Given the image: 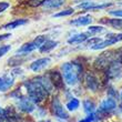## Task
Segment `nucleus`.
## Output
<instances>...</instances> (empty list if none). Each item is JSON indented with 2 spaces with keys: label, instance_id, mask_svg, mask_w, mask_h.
Returning a JSON list of instances; mask_svg holds the SVG:
<instances>
[{
  "label": "nucleus",
  "instance_id": "f257e3e1",
  "mask_svg": "<svg viewBox=\"0 0 122 122\" xmlns=\"http://www.w3.org/2000/svg\"><path fill=\"white\" fill-rule=\"evenodd\" d=\"M26 88H27L28 97L35 103L42 102L47 98V96H48V91L43 87V84L40 82L39 79L28 81L26 83Z\"/></svg>",
  "mask_w": 122,
  "mask_h": 122
},
{
  "label": "nucleus",
  "instance_id": "f03ea898",
  "mask_svg": "<svg viewBox=\"0 0 122 122\" xmlns=\"http://www.w3.org/2000/svg\"><path fill=\"white\" fill-rule=\"evenodd\" d=\"M61 70H62L61 74H62L64 82L69 86H74L79 81V77H80L82 68L78 63L66 62L61 66Z\"/></svg>",
  "mask_w": 122,
  "mask_h": 122
},
{
  "label": "nucleus",
  "instance_id": "7ed1b4c3",
  "mask_svg": "<svg viewBox=\"0 0 122 122\" xmlns=\"http://www.w3.org/2000/svg\"><path fill=\"white\" fill-rule=\"evenodd\" d=\"M51 108H52V112L57 118L59 119H63V120H68L69 119V114H68L67 110L63 108V106L61 104V102L59 101V99L56 97L52 99L51 102Z\"/></svg>",
  "mask_w": 122,
  "mask_h": 122
},
{
  "label": "nucleus",
  "instance_id": "20e7f679",
  "mask_svg": "<svg viewBox=\"0 0 122 122\" xmlns=\"http://www.w3.org/2000/svg\"><path fill=\"white\" fill-rule=\"evenodd\" d=\"M111 53H112L111 51L102 53V55L96 60L94 66H96L98 69H100V70L107 69V68L109 67V64L111 63L112 61H114V55H111Z\"/></svg>",
  "mask_w": 122,
  "mask_h": 122
},
{
  "label": "nucleus",
  "instance_id": "39448f33",
  "mask_svg": "<svg viewBox=\"0 0 122 122\" xmlns=\"http://www.w3.org/2000/svg\"><path fill=\"white\" fill-rule=\"evenodd\" d=\"M107 76L109 79H119L122 77V67L119 61H112L107 68Z\"/></svg>",
  "mask_w": 122,
  "mask_h": 122
},
{
  "label": "nucleus",
  "instance_id": "423d86ee",
  "mask_svg": "<svg viewBox=\"0 0 122 122\" xmlns=\"http://www.w3.org/2000/svg\"><path fill=\"white\" fill-rule=\"evenodd\" d=\"M122 40V33H119V35H109L108 39L104 40V41H101L99 42L98 45L93 46L92 49L93 50H99V49H103L108 47V46H111L113 43H117V42H119Z\"/></svg>",
  "mask_w": 122,
  "mask_h": 122
},
{
  "label": "nucleus",
  "instance_id": "0eeeda50",
  "mask_svg": "<svg viewBox=\"0 0 122 122\" xmlns=\"http://www.w3.org/2000/svg\"><path fill=\"white\" fill-rule=\"evenodd\" d=\"M18 109L23 111L26 113H31L32 111H35L36 106L35 102L32 101L30 98H25V97H21L18 101Z\"/></svg>",
  "mask_w": 122,
  "mask_h": 122
},
{
  "label": "nucleus",
  "instance_id": "6e6552de",
  "mask_svg": "<svg viewBox=\"0 0 122 122\" xmlns=\"http://www.w3.org/2000/svg\"><path fill=\"white\" fill-rule=\"evenodd\" d=\"M49 79L51 81L52 86L59 90H63L64 89V81L62 78V74L58 71H51L49 74Z\"/></svg>",
  "mask_w": 122,
  "mask_h": 122
},
{
  "label": "nucleus",
  "instance_id": "1a4fd4ad",
  "mask_svg": "<svg viewBox=\"0 0 122 122\" xmlns=\"http://www.w3.org/2000/svg\"><path fill=\"white\" fill-rule=\"evenodd\" d=\"M117 107V101L114 100V98H112V97H109V98H107V99H104L101 102V104H100V108L99 110L101 111V112H111V111H113V110L116 109Z\"/></svg>",
  "mask_w": 122,
  "mask_h": 122
},
{
  "label": "nucleus",
  "instance_id": "9d476101",
  "mask_svg": "<svg viewBox=\"0 0 122 122\" xmlns=\"http://www.w3.org/2000/svg\"><path fill=\"white\" fill-rule=\"evenodd\" d=\"M84 83H86L88 89H90L91 91H97L98 88H99V80H98V78L93 73H90V72H88L86 74V77H84Z\"/></svg>",
  "mask_w": 122,
  "mask_h": 122
},
{
  "label": "nucleus",
  "instance_id": "9b49d317",
  "mask_svg": "<svg viewBox=\"0 0 122 122\" xmlns=\"http://www.w3.org/2000/svg\"><path fill=\"white\" fill-rule=\"evenodd\" d=\"M51 62V59L46 57V58H41V59H38V60L33 61L31 64H30V68L31 70H33L35 72H38V71L45 69L46 67H48L49 64Z\"/></svg>",
  "mask_w": 122,
  "mask_h": 122
},
{
  "label": "nucleus",
  "instance_id": "f8f14e48",
  "mask_svg": "<svg viewBox=\"0 0 122 122\" xmlns=\"http://www.w3.org/2000/svg\"><path fill=\"white\" fill-rule=\"evenodd\" d=\"M13 83H15V80H13L12 76H10V74L3 76L2 78H0V91L1 92L8 91L13 86Z\"/></svg>",
  "mask_w": 122,
  "mask_h": 122
},
{
  "label": "nucleus",
  "instance_id": "ddd939ff",
  "mask_svg": "<svg viewBox=\"0 0 122 122\" xmlns=\"http://www.w3.org/2000/svg\"><path fill=\"white\" fill-rule=\"evenodd\" d=\"M111 6V3H102V5H96L93 3L92 1H86L83 3H80L79 5V8L83 10H98V9H104V8H108V7Z\"/></svg>",
  "mask_w": 122,
  "mask_h": 122
},
{
  "label": "nucleus",
  "instance_id": "4468645a",
  "mask_svg": "<svg viewBox=\"0 0 122 122\" xmlns=\"http://www.w3.org/2000/svg\"><path fill=\"white\" fill-rule=\"evenodd\" d=\"M66 0H43V2L41 3V6L45 9H58L61 6H63Z\"/></svg>",
  "mask_w": 122,
  "mask_h": 122
},
{
  "label": "nucleus",
  "instance_id": "2eb2a0df",
  "mask_svg": "<svg viewBox=\"0 0 122 122\" xmlns=\"http://www.w3.org/2000/svg\"><path fill=\"white\" fill-rule=\"evenodd\" d=\"M5 113H6L7 118L12 122H20L21 121V118H20V114L17 112L16 110L11 108V107H8L7 109H5Z\"/></svg>",
  "mask_w": 122,
  "mask_h": 122
},
{
  "label": "nucleus",
  "instance_id": "dca6fc26",
  "mask_svg": "<svg viewBox=\"0 0 122 122\" xmlns=\"http://www.w3.org/2000/svg\"><path fill=\"white\" fill-rule=\"evenodd\" d=\"M91 22H92V18L90 16H82L70 21V23L73 25V26H88Z\"/></svg>",
  "mask_w": 122,
  "mask_h": 122
},
{
  "label": "nucleus",
  "instance_id": "f3484780",
  "mask_svg": "<svg viewBox=\"0 0 122 122\" xmlns=\"http://www.w3.org/2000/svg\"><path fill=\"white\" fill-rule=\"evenodd\" d=\"M57 46H58V41H53V40H46V41L43 42V45L39 48V50H40V52L45 53V52H49L50 50L55 49Z\"/></svg>",
  "mask_w": 122,
  "mask_h": 122
},
{
  "label": "nucleus",
  "instance_id": "a211bd4d",
  "mask_svg": "<svg viewBox=\"0 0 122 122\" xmlns=\"http://www.w3.org/2000/svg\"><path fill=\"white\" fill-rule=\"evenodd\" d=\"M88 38H89V37H88V33H77V35L72 36V37L68 40V42H69L70 45H74V43H81V42L86 41Z\"/></svg>",
  "mask_w": 122,
  "mask_h": 122
},
{
  "label": "nucleus",
  "instance_id": "6ab92c4d",
  "mask_svg": "<svg viewBox=\"0 0 122 122\" xmlns=\"http://www.w3.org/2000/svg\"><path fill=\"white\" fill-rule=\"evenodd\" d=\"M27 22H28V20H26V19H17V20H15V21H11V22L7 23L6 26L3 27V29H6V30L16 29V28L22 26V25H26Z\"/></svg>",
  "mask_w": 122,
  "mask_h": 122
},
{
  "label": "nucleus",
  "instance_id": "aec40b11",
  "mask_svg": "<svg viewBox=\"0 0 122 122\" xmlns=\"http://www.w3.org/2000/svg\"><path fill=\"white\" fill-rule=\"evenodd\" d=\"M36 49H38V48H37V46L33 43V41L28 42V43H25L20 49H18V50H17V53H29V52L33 51Z\"/></svg>",
  "mask_w": 122,
  "mask_h": 122
},
{
  "label": "nucleus",
  "instance_id": "412c9836",
  "mask_svg": "<svg viewBox=\"0 0 122 122\" xmlns=\"http://www.w3.org/2000/svg\"><path fill=\"white\" fill-rule=\"evenodd\" d=\"M82 104H83L84 111H86L88 114H92V113L96 111V103L93 102L92 100H90V99L84 100Z\"/></svg>",
  "mask_w": 122,
  "mask_h": 122
},
{
  "label": "nucleus",
  "instance_id": "4be33fe9",
  "mask_svg": "<svg viewBox=\"0 0 122 122\" xmlns=\"http://www.w3.org/2000/svg\"><path fill=\"white\" fill-rule=\"evenodd\" d=\"M80 106V102H79V100L76 99V98H72V99L67 103V109L69 111H74V110H77Z\"/></svg>",
  "mask_w": 122,
  "mask_h": 122
},
{
  "label": "nucleus",
  "instance_id": "5701e85b",
  "mask_svg": "<svg viewBox=\"0 0 122 122\" xmlns=\"http://www.w3.org/2000/svg\"><path fill=\"white\" fill-rule=\"evenodd\" d=\"M104 30V28L101 26H90L88 28V32L90 35H96V33H100Z\"/></svg>",
  "mask_w": 122,
  "mask_h": 122
},
{
  "label": "nucleus",
  "instance_id": "b1692460",
  "mask_svg": "<svg viewBox=\"0 0 122 122\" xmlns=\"http://www.w3.org/2000/svg\"><path fill=\"white\" fill-rule=\"evenodd\" d=\"M46 40H47V39H46V36H38V37L33 40V43L37 46V48H40Z\"/></svg>",
  "mask_w": 122,
  "mask_h": 122
},
{
  "label": "nucleus",
  "instance_id": "393cba45",
  "mask_svg": "<svg viewBox=\"0 0 122 122\" xmlns=\"http://www.w3.org/2000/svg\"><path fill=\"white\" fill-rule=\"evenodd\" d=\"M108 23L113 28H122V19H110Z\"/></svg>",
  "mask_w": 122,
  "mask_h": 122
},
{
  "label": "nucleus",
  "instance_id": "a878e982",
  "mask_svg": "<svg viewBox=\"0 0 122 122\" xmlns=\"http://www.w3.org/2000/svg\"><path fill=\"white\" fill-rule=\"evenodd\" d=\"M73 13V9H66L63 10V11H60V12L56 13V15H53V17H56V18H58V17H64V16H70V15H72Z\"/></svg>",
  "mask_w": 122,
  "mask_h": 122
},
{
  "label": "nucleus",
  "instance_id": "bb28decb",
  "mask_svg": "<svg viewBox=\"0 0 122 122\" xmlns=\"http://www.w3.org/2000/svg\"><path fill=\"white\" fill-rule=\"evenodd\" d=\"M88 40V39H87ZM102 41V39H100V38H98V37H94V38H90L89 40L87 41V46H91V47H93V46H96V45H98L99 42H101Z\"/></svg>",
  "mask_w": 122,
  "mask_h": 122
},
{
  "label": "nucleus",
  "instance_id": "cd10ccee",
  "mask_svg": "<svg viewBox=\"0 0 122 122\" xmlns=\"http://www.w3.org/2000/svg\"><path fill=\"white\" fill-rule=\"evenodd\" d=\"M10 49H11V47H10L9 45L1 46V47H0V58H1V57H3L5 55H7V53L10 51Z\"/></svg>",
  "mask_w": 122,
  "mask_h": 122
},
{
  "label": "nucleus",
  "instance_id": "c85d7f7f",
  "mask_svg": "<svg viewBox=\"0 0 122 122\" xmlns=\"http://www.w3.org/2000/svg\"><path fill=\"white\" fill-rule=\"evenodd\" d=\"M9 3L8 2H5V1H0V13L3 12L5 10H7L8 8H9Z\"/></svg>",
  "mask_w": 122,
  "mask_h": 122
},
{
  "label": "nucleus",
  "instance_id": "c756f323",
  "mask_svg": "<svg viewBox=\"0 0 122 122\" xmlns=\"http://www.w3.org/2000/svg\"><path fill=\"white\" fill-rule=\"evenodd\" d=\"M110 15L116 16V17H118V18H122V10H111V11H110Z\"/></svg>",
  "mask_w": 122,
  "mask_h": 122
},
{
  "label": "nucleus",
  "instance_id": "7c9ffc66",
  "mask_svg": "<svg viewBox=\"0 0 122 122\" xmlns=\"http://www.w3.org/2000/svg\"><path fill=\"white\" fill-rule=\"evenodd\" d=\"M93 120H94V114H89V116L86 118V119H83V120H81V121H79V122H92Z\"/></svg>",
  "mask_w": 122,
  "mask_h": 122
},
{
  "label": "nucleus",
  "instance_id": "2f4dec72",
  "mask_svg": "<svg viewBox=\"0 0 122 122\" xmlns=\"http://www.w3.org/2000/svg\"><path fill=\"white\" fill-rule=\"evenodd\" d=\"M11 37V35L10 33H5V35H1L0 36V42L3 41V40H7L8 38H10Z\"/></svg>",
  "mask_w": 122,
  "mask_h": 122
},
{
  "label": "nucleus",
  "instance_id": "473e14b6",
  "mask_svg": "<svg viewBox=\"0 0 122 122\" xmlns=\"http://www.w3.org/2000/svg\"><path fill=\"white\" fill-rule=\"evenodd\" d=\"M0 122H12V121H10L8 118H6V119H2V120H0Z\"/></svg>",
  "mask_w": 122,
  "mask_h": 122
},
{
  "label": "nucleus",
  "instance_id": "72a5a7b5",
  "mask_svg": "<svg viewBox=\"0 0 122 122\" xmlns=\"http://www.w3.org/2000/svg\"><path fill=\"white\" fill-rule=\"evenodd\" d=\"M121 98H122V93H121Z\"/></svg>",
  "mask_w": 122,
  "mask_h": 122
}]
</instances>
